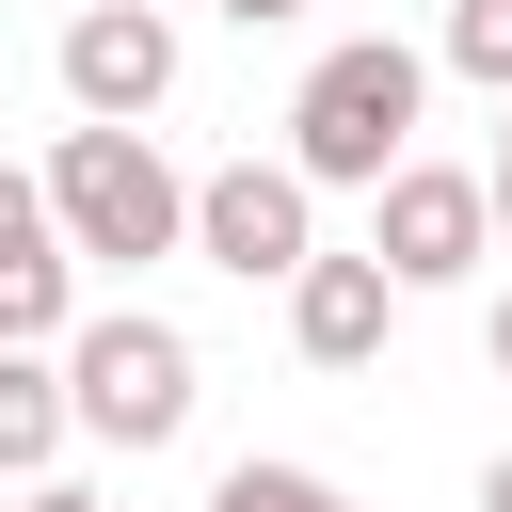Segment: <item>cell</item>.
<instances>
[{
  "mask_svg": "<svg viewBox=\"0 0 512 512\" xmlns=\"http://www.w3.org/2000/svg\"><path fill=\"white\" fill-rule=\"evenodd\" d=\"M480 352H496V384H512V288H496V320H480Z\"/></svg>",
  "mask_w": 512,
  "mask_h": 512,
  "instance_id": "2e32d148",
  "label": "cell"
},
{
  "mask_svg": "<svg viewBox=\"0 0 512 512\" xmlns=\"http://www.w3.org/2000/svg\"><path fill=\"white\" fill-rule=\"evenodd\" d=\"M432 64H448V80H480V96H512V0H448Z\"/></svg>",
  "mask_w": 512,
  "mask_h": 512,
  "instance_id": "8fae6325",
  "label": "cell"
},
{
  "mask_svg": "<svg viewBox=\"0 0 512 512\" xmlns=\"http://www.w3.org/2000/svg\"><path fill=\"white\" fill-rule=\"evenodd\" d=\"M480 208H496V256H512V144H496V176H480Z\"/></svg>",
  "mask_w": 512,
  "mask_h": 512,
  "instance_id": "5bb4252c",
  "label": "cell"
},
{
  "mask_svg": "<svg viewBox=\"0 0 512 512\" xmlns=\"http://www.w3.org/2000/svg\"><path fill=\"white\" fill-rule=\"evenodd\" d=\"M192 256L240 272V288H288V272L320 256V192H304V160H224V176H192Z\"/></svg>",
  "mask_w": 512,
  "mask_h": 512,
  "instance_id": "277c9868",
  "label": "cell"
},
{
  "mask_svg": "<svg viewBox=\"0 0 512 512\" xmlns=\"http://www.w3.org/2000/svg\"><path fill=\"white\" fill-rule=\"evenodd\" d=\"M208 512H352V496H336L320 464H272V448H240V464L208 480Z\"/></svg>",
  "mask_w": 512,
  "mask_h": 512,
  "instance_id": "30bf717a",
  "label": "cell"
},
{
  "mask_svg": "<svg viewBox=\"0 0 512 512\" xmlns=\"http://www.w3.org/2000/svg\"><path fill=\"white\" fill-rule=\"evenodd\" d=\"M48 64H64V112H96V128H144V112L176 96V0H80Z\"/></svg>",
  "mask_w": 512,
  "mask_h": 512,
  "instance_id": "8992f818",
  "label": "cell"
},
{
  "mask_svg": "<svg viewBox=\"0 0 512 512\" xmlns=\"http://www.w3.org/2000/svg\"><path fill=\"white\" fill-rule=\"evenodd\" d=\"M208 16H240V32H288V16H304V0H208Z\"/></svg>",
  "mask_w": 512,
  "mask_h": 512,
  "instance_id": "9a60e30c",
  "label": "cell"
},
{
  "mask_svg": "<svg viewBox=\"0 0 512 512\" xmlns=\"http://www.w3.org/2000/svg\"><path fill=\"white\" fill-rule=\"evenodd\" d=\"M64 320H80V256L64 240H16L0 256V352H64Z\"/></svg>",
  "mask_w": 512,
  "mask_h": 512,
  "instance_id": "9c48e42d",
  "label": "cell"
},
{
  "mask_svg": "<svg viewBox=\"0 0 512 512\" xmlns=\"http://www.w3.org/2000/svg\"><path fill=\"white\" fill-rule=\"evenodd\" d=\"M16 240H64V224H48V176H32V160H0V256H16Z\"/></svg>",
  "mask_w": 512,
  "mask_h": 512,
  "instance_id": "7c38bea8",
  "label": "cell"
},
{
  "mask_svg": "<svg viewBox=\"0 0 512 512\" xmlns=\"http://www.w3.org/2000/svg\"><path fill=\"white\" fill-rule=\"evenodd\" d=\"M80 448V416H64V352H0V480H48Z\"/></svg>",
  "mask_w": 512,
  "mask_h": 512,
  "instance_id": "ba28073f",
  "label": "cell"
},
{
  "mask_svg": "<svg viewBox=\"0 0 512 512\" xmlns=\"http://www.w3.org/2000/svg\"><path fill=\"white\" fill-rule=\"evenodd\" d=\"M32 176H48V224H64V256H80V272H144V256H176V240H192V176H176L144 128H96V112H80Z\"/></svg>",
  "mask_w": 512,
  "mask_h": 512,
  "instance_id": "7a4b0ae2",
  "label": "cell"
},
{
  "mask_svg": "<svg viewBox=\"0 0 512 512\" xmlns=\"http://www.w3.org/2000/svg\"><path fill=\"white\" fill-rule=\"evenodd\" d=\"M416 112H432V48H400V32H336V48L304 64V96H288V160H304V192H384V176L416 160Z\"/></svg>",
  "mask_w": 512,
  "mask_h": 512,
  "instance_id": "6da1fadb",
  "label": "cell"
},
{
  "mask_svg": "<svg viewBox=\"0 0 512 512\" xmlns=\"http://www.w3.org/2000/svg\"><path fill=\"white\" fill-rule=\"evenodd\" d=\"M368 256L400 272V304H416V288H464V272L496 256V208H480V176H464V160H400V176L368 192Z\"/></svg>",
  "mask_w": 512,
  "mask_h": 512,
  "instance_id": "5b68a950",
  "label": "cell"
},
{
  "mask_svg": "<svg viewBox=\"0 0 512 512\" xmlns=\"http://www.w3.org/2000/svg\"><path fill=\"white\" fill-rule=\"evenodd\" d=\"M496 112H512V96H496Z\"/></svg>",
  "mask_w": 512,
  "mask_h": 512,
  "instance_id": "ac0fdd59",
  "label": "cell"
},
{
  "mask_svg": "<svg viewBox=\"0 0 512 512\" xmlns=\"http://www.w3.org/2000/svg\"><path fill=\"white\" fill-rule=\"evenodd\" d=\"M64 416L96 432V448H176L192 432V336L160 320V304H96V320H64Z\"/></svg>",
  "mask_w": 512,
  "mask_h": 512,
  "instance_id": "3957f363",
  "label": "cell"
},
{
  "mask_svg": "<svg viewBox=\"0 0 512 512\" xmlns=\"http://www.w3.org/2000/svg\"><path fill=\"white\" fill-rule=\"evenodd\" d=\"M480 512H512V448H496V464H480Z\"/></svg>",
  "mask_w": 512,
  "mask_h": 512,
  "instance_id": "e0dca14e",
  "label": "cell"
},
{
  "mask_svg": "<svg viewBox=\"0 0 512 512\" xmlns=\"http://www.w3.org/2000/svg\"><path fill=\"white\" fill-rule=\"evenodd\" d=\"M384 320H400V272H384V256H304V272H288V352H304V368H368Z\"/></svg>",
  "mask_w": 512,
  "mask_h": 512,
  "instance_id": "52a82bcc",
  "label": "cell"
},
{
  "mask_svg": "<svg viewBox=\"0 0 512 512\" xmlns=\"http://www.w3.org/2000/svg\"><path fill=\"white\" fill-rule=\"evenodd\" d=\"M16 512H112V496H96V480H64V464H48V480H16Z\"/></svg>",
  "mask_w": 512,
  "mask_h": 512,
  "instance_id": "4fadbf2b",
  "label": "cell"
}]
</instances>
